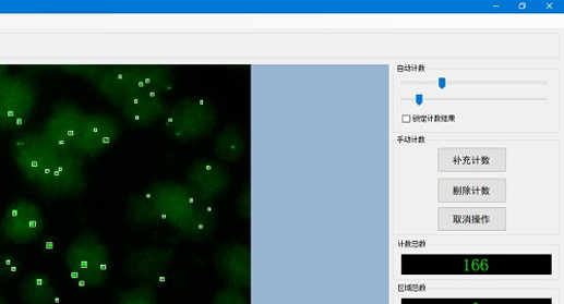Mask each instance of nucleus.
Returning <instances> with one entry per match:
<instances>
[{"instance_id":"f257e3e1","label":"nucleus","mask_w":564,"mask_h":304,"mask_svg":"<svg viewBox=\"0 0 564 304\" xmlns=\"http://www.w3.org/2000/svg\"><path fill=\"white\" fill-rule=\"evenodd\" d=\"M79 76L119 109L143 96H163L175 85L172 71L163 65H81Z\"/></svg>"},{"instance_id":"f03ea898","label":"nucleus","mask_w":564,"mask_h":304,"mask_svg":"<svg viewBox=\"0 0 564 304\" xmlns=\"http://www.w3.org/2000/svg\"><path fill=\"white\" fill-rule=\"evenodd\" d=\"M63 259L80 287H104L110 276L111 256L108 246L93 229L82 230L65 250Z\"/></svg>"},{"instance_id":"7ed1b4c3","label":"nucleus","mask_w":564,"mask_h":304,"mask_svg":"<svg viewBox=\"0 0 564 304\" xmlns=\"http://www.w3.org/2000/svg\"><path fill=\"white\" fill-rule=\"evenodd\" d=\"M161 224L173 228L185 239L192 222L205 203L197 200L185 183L161 181L147 191Z\"/></svg>"},{"instance_id":"20e7f679","label":"nucleus","mask_w":564,"mask_h":304,"mask_svg":"<svg viewBox=\"0 0 564 304\" xmlns=\"http://www.w3.org/2000/svg\"><path fill=\"white\" fill-rule=\"evenodd\" d=\"M11 155L23 178L35 186L47 178L62 156L41 129L17 134L11 143Z\"/></svg>"},{"instance_id":"39448f33","label":"nucleus","mask_w":564,"mask_h":304,"mask_svg":"<svg viewBox=\"0 0 564 304\" xmlns=\"http://www.w3.org/2000/svg\"><path fill=\"white\" fill-rule=\"evenodd\" d=\"M217 122V110L209 100L187 97L171 107L164 119V127L175 141L188 143L204 138Z\"/></svg>"},{"instance_id":"423d86ee","label":"nucleus","mask_w":564,"mask_h":304,"mask_svg":"<svg viewBox=\"0 0 564 304\" xmlns=\"http://www.w3.org/2000/svg\"><path fill=\"white\" fill-rule=\"evenodd\" d=\"M38 89L31 80L9 75L0 82V130L17 131L29 121L38 105Z\"/></svg>"},{"instance_id":"0eeeda50","label":"nucleus","mask_w":564,"mask_h":304,"mask_svg":"<svg viewBox=\"0 0 564 304\" xmlns=\"http://www.w3.org/2000/svg\"><path fill=\"white\" fill-rule=\"evenodd\" d=\"M88 187L86 159L65 154L60 157L47 178L37 186L47 200H63L82 195Z\"/></svg>"},{"instance_id":"6e6552de","label":"nucleus","mask_w":564,"mask_h":304,"mask_svg":"<svg viewBox=\"0 0 564 304\" xmlns=\"http://www.w3.org/2000/svg\"><path fill=\"white\" fill-rule=\"evenodd\" d=\"M46 223L36 202L20 197L8 207L0 221V239L14 245H27L40 240Z\"/></svg>"},{"instance_id":"1a4fd4ad","label":"nucleus","mask_w":564,"mask_h":304,"mask_svg":"<svg viewBox=\"0 0 564 304\" xmlns=\"http://www.w3.org/2000/svg\"><path fill=\"white\" fill-rule=\"evenodd\" d=\"M121 122L109 113L87 114L76 139L73 154L94 158L105 154L119 138Z\"/></svg>"},{"instance_id":"9d476101","label":"nucleus","mask_w":564,"mask_h":304,"mask_svg":"<svg viewBox=\"0 0 564 304\" xmlns=\"http://www.w3.org/2000/svg\"><path fill=\"white\" fill-rule=\"evenodd\" d=\"M185 184L199 202L214 205L230 189L231 175L223 163L209 158H197L188 168Z\"/></svg>"},{"instance_id":"9b49d317","label":"nucleus","mask_w":564,"mask_h":304,"mask_svg":"<svg viewBox=\"0 0 564 304\" xmlns=\"http://www.w3.org/2000/svg\"><path fill=\"white\" fill-rule=\"evenodd\" d=\"M86 115L87 113L73 101L59 100L51 108L41 130L62 155L73 154Z\"/></svg>"},{"instance_id":"f8f14e48","label":"nucleus","mask_w":564,"mask_h":304,"mask_svg":"<svg viewBox=\"0 0 564 304\" xmlns=\"http://www.w3.org/2000/svg\"><path fill=\"white\" fill-rule=\"evenodd\" d=\"M506 149H440V172H505Z\"/></svg>"},{"instance_id":"ddd939ff","label":"nucleus","mask_w":564,"mask_h":304,"mask_svg":"<svg viewBox=\"0 0 564 304\" xmlns=\"http://www.w3.org/2000/svg\"><path fill=\"white\" fill-rule=\"evenodd\" d=\"M175 259V252L157 246H144L129 252L124 262V273L140 284L160 282Z\"/></svg>"},{"instance_id":"4468645a","label":"nucleus","mask_w":564,"mask_h":304,"mask_svg":"<svg viewBox=\"0 0 564 304\" xmlns=\"http://www.w3.org/2000/svg\"><path fill=\"white\" fill-rule=\"evenodd\" d=\"M439 200L504 203L507 197V182L501 180H441L439 182Z\"/></svg>"},{"instance_id":"2eb2a0df","label":"nucleus","mask_w":564,"mask_h":304,"mask_svg":"<svg viewBox=\"0 0 564 304\" xmlns=\"http://www.w3.org/2000/svg\"><path fill=\"white\" fill-rule=\"evenodd\" d=\"M440 230H506L505 208L440 209Z\"/></svg>"},{"instance_id":"dca6fc26","label":"nucleus","mask_w":564,"mask_h":304,"mask_svg":"<svg viewBox=\"0 0 564 304\" xmlns=\"http://www.w3.org/2000/svg\"><path fill=\"white\" fill-rule=\"evenodd\" d=\"M219 277L228 285L243 290L251 288V248L240 242L223 244L215 254Z\"/></svg>"},{"instance_id":"f3484780","label":"nucleus","mask_w":564,"mask_h":304,"mask_svg":"<svg viewBox=\"0 0 564 304\" xmlns=\"http://www.w3.org/2000/svg\"><path fill=\"white\" fill-rule=\"evenodd\" d=\"M171 107L163 96L147 95L124 105L120 111L129 125L136 129H147L168 115Z\"/></svg>"},{"instance_id":"a211bd4d","label":"nucleus","mask_w":564,"mask_h":304,"mask_svg":"<svg viewBox=\"0 0 564 304\" xmlns=\"http://www.w3.org/2000/svg\"><path fill=\"white\" fill-rule=\"evenodd\" d=\"M247 151V134L238 124L226 125L215 137L214 153L221 161L238 162L245 157Z\"/></svg>"},{"instance_id":"6ab92c4d","label":"nucleus","mask_w":564,"mask_h":304,"mask_svg":"<svg viewBox=\"0 0 564 304\" xmlns=\"http://www.w3.org/2000/svg\"><path fill=\"white\" fill-rule=\"evenodd\" d=\"M125 219L136 229H151L161 224L147 192L132 194L128 197Z\"/></svg>"},{"instance_id":"aec40b11","label":"nucleus","mask_w":564,"mask_h":304,"mask_svg":"<svg viewBox=\"0 0 564 304\" xmlns=\"http://www.w3.org/2000/svg\"><path fill=\"white\" fill-rule=\"evenodd\" d=\"M20 295L24 304H55L57 290L51 279L43 272H32L20 283Z\"/></svg>"},{"instance_id":"412c9836","label":"nucleus","mask_w":564,"mask_h":304,"mask_svg":"<svg viewBox=\"0 0 564 304\" xmlns=\"http://www.w3.org/2000/svg\"><path fill=\"white\" fill-rule=\"evenodd\" d=\"M115 304H157V290L153 284H140L121 291Z\"/></svg>"},{"instance_id":"4be33fe9","label":"nucleus","mask_w":564,"mask_h":304,"mask_svg":"<svg viewBox=\"0 0 564 304\" xmlns=\"http://www.w3.org/2000/svg\"><path fill=\"white\" fill-rule=\"evenodd\" d=\"M212 304H250V299L247 290L227 284L216 293Z\"/></svg>"},{"instance_id":"5701e85b","label":"nucleus","mask_w":564,"mask_h":304,"mask_svg":"<svg viewBox=\"0 0 564 304\" xmlns=\"http://www.w3.org/2000/svg\"><path fill=\"white\" fill-rule=\"evenodd\" d=\"M21 260L13 254H0V281H12L22 272Z\"/></svg>"},{"instance_id":"b1692460","label":"nucleus","mask_w":564,"mask_h":304,"mask_svg":"<svg viewBox=\"0 0 564 304\" xmlns=\"http://www.w3.org/2000/svg\"><path fill=\"white\" fill-rule=\"evenodd\" d=\"M236 210L238 216L244 220H251V186H248L241 192L236 200Z\"/></svg>"},{"instance_id":"393cba45","label":"nucleus","mask_w":564,"mask_h":304,"mask_svg":"<svg viewBox=\"0 0 564 304\" xmlns=\"http://www.w3.org/2000/svg\"><path fill=\"white\" fill-rule=\"evenodd\" d=\"M10 75V66L0 64V82H3Z\"/></svg>"},{"instance_id":"a878e982","label":"nucleus","mask_w":564,"mask_h":304,"mask_svg":"<svg viewBox=\"0 0 564 304\" xmlns=\"http://www.w3.org/2000/svg\"><path fill=\"white\" fill-rule=\"evenodd\" d=\"M0 304H9L8 297L2 290H0Z\"/></svg>"},{"instance_id":"bb28decb","label":"nucleus","mask_w":564,"mask_h":304,"mask_svg":"<svg viewBox=\"0 0 564 304\" xmlns=\"http://www.w3.org/2000/svg\"><path fill=\"white\" fill-rule=\"evenodd\" d=\"M440 86H441L442 88H444V87H445V80H441V82H440Z\"/></svg>"},{"instance_id":"cd10ccee","label":"nucleus","mask_w":564,"mask_h":304,"mask_svg":"<svg viewBox=\"0 0 564 304\" xmlns=\"http://www.w3.org/2000/svg\"><path fill=\"white\" fill-rule=\"evenodd\" d=\"M417 97H418V105L420 106V105H421V101H422V100H421L422 96H421V95H419V96H417Z\"/></svg>"}]
</instances>
